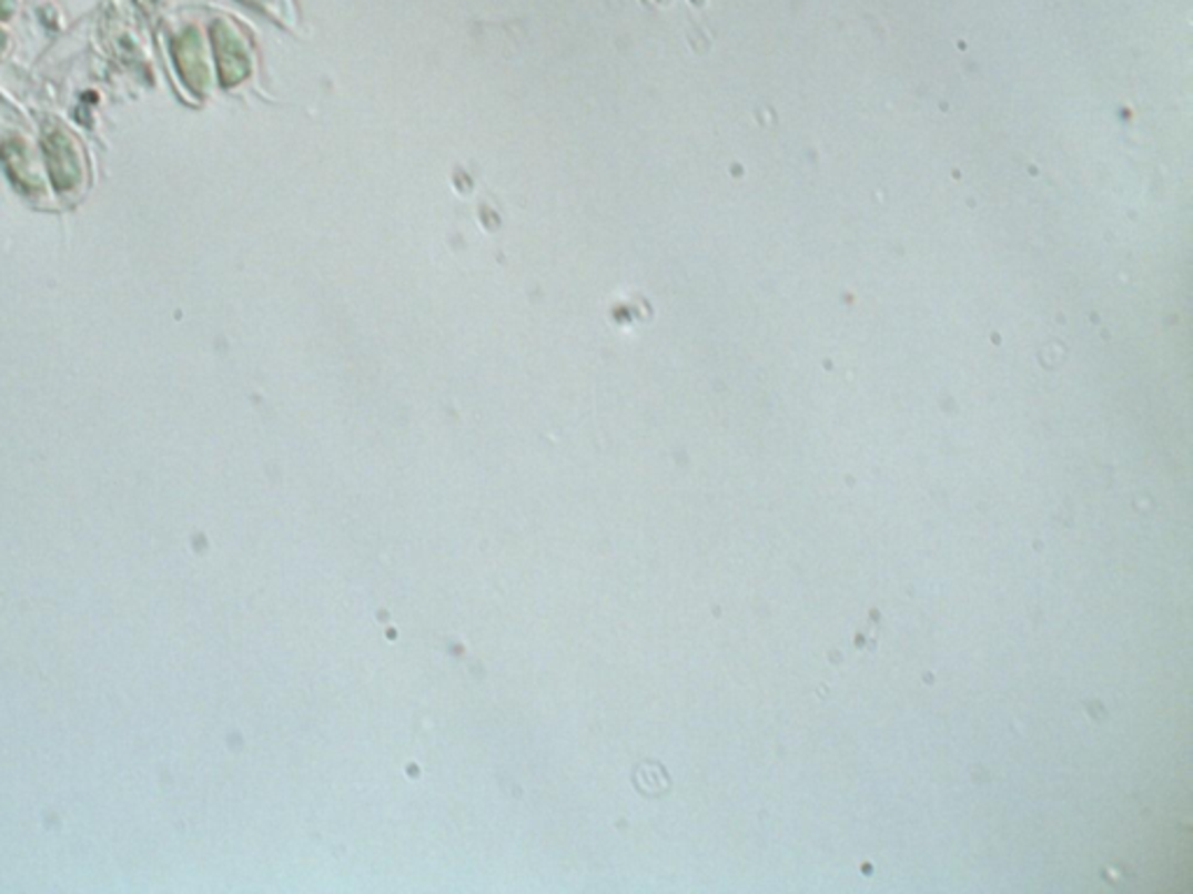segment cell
<instances>
[{"instance_id":"cell-1","label":"cell","mask_w":1193,"mask_h":894,"mask_svg":"<svg viewBox=\"0 0 1193 894\" xmlns=\"http://www.w3.org/2000/svg\"><path fill=\"white\" fill-rule=\"evenodd\" d=\"M44 150H47V161H50V171L54 175V182L61 186V190H73V184L78 182V175H80L78 152H75L73 140L61 131H54L47 135Z\"/></svg>"}]
</instances>
